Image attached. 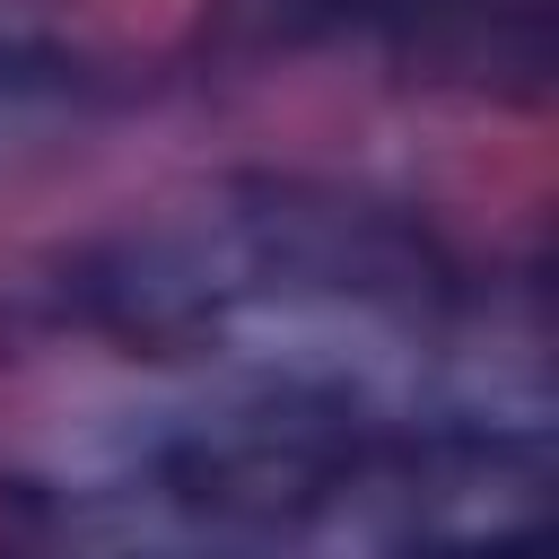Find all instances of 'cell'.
<instances>
[{
	"mask_svg": "<svg viewBox=\"0 0 559 559\" xmlns=\"http://www.w3.org/2000/svg\"><path fill=\"white\" fill-rule=\"evenodd\" d=\"M402 44L437 79H463L480 96L550 87V0H419Z\"/></svg>",
	"mask_w": 559,
	"mask_h": 559,
	"instance_id": "cell-1",
	"label": "cell"
},
{
	"mask_svg": "<svg viewBox=\"0 0 559 559\" xmlns=\"http://www.w3.org/2000/svg\"><path fill=\"white\" fill-rule=\"evenodd\" d=\"M236 17L280 44H323V35H393L402 44L419 0H236Z\"/></svg>",
	"mask_w": 559,
	"mask_h": 559,
	"instance_id": "cell-2",
	"label": "cell"
}]
</instances>
